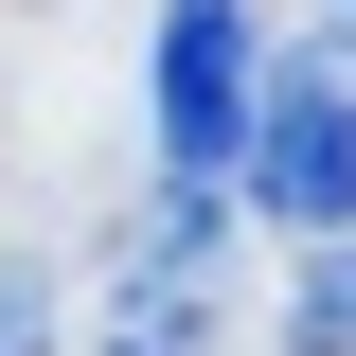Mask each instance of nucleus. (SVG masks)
<instances>
[{
	"instance_id": "obj_2",
	"label": "nucleus",
	"mask_w": 356,
	"mask_h": 356,
	"mask_svg": "<svg viewBox=\"0 0 356 356\" xmlns=\"http://www.w3.org/2000/svg\"><path fill=\"white\" fill-rule=\"evenodd\" d=\"M250 0H161V161L232 196V143H250Z\"/></svg>"
},
{
	"instance_id": "obj_3",
	"label": "nucleus",
	"mask_w": 356,
	"mask_h": 356,
	"mask_svg": "<svg viewBox=\"0 0 356 356\" xmlns=\"http://www.w3.org/2000/svg\"><path fill=\"white\" fill-rule=\"evenodd\" d=\"M303 339L356 356V232H321V250H303Z\"/></svg>"
},
{
	"instance_id": "obj_5",
	"label": "nucleus",
	"mask_w": 356,
	"mask_h": 356,
	"mask_svg": "<svg viewBox=\"0 0 356 356\" xmlns=\"http://www.w3.org/2000/svg\"><path fill=\"white\" fill-rule=\"evenodd\" d=\"M321 18H339V54H356V0H321Z\"/></svg>"
},
{
	"instance_id": "obj_4",
	"label": "nucleus",
	"mask_w": 356,
	"mask_h": 356,
	"mask_svg": "<svg viewBox=\"0 0 356 356\" xmlns=\"http://www.w3.org/2000/svg\"><path fill=\"white\" fill-rule=\"evenodd\" d=\"M0 356H54V285L36 267H0Z\"/></svg>"
},
{
	"instance_id": "obj_1",
	"label": "nucleus",
	"mask_w": 356,
	"mask_h": 356,
	"mask_svg": "<svg viewBox=\"0 0 356 356\" xmlns=\"http://www.w3.org/2000/svg\"><path fill=\"white\" fill-rule=\"evenodd\" d=\"M232 196L285 214L303 250L356 232V89H339V72H267V89H250V143H232Z\"/></svg>"
}]
</instances>
